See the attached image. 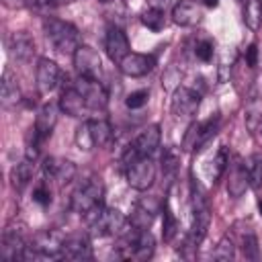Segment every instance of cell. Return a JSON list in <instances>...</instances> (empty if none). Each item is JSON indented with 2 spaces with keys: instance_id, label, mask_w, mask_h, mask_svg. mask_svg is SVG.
<instances>
[{
  "instance_id": "45",
  "label": "cell",
  "mask_w": 262,
  "mask_h": 262,
  "mask_svg": "<svg viewBox=\"0 0 262 262\" xmlns=\"http://www.w3.org/2000/svg\"><path fill=\"white\" fill-rule=\"evenodd\" d=\"M100 2H108V0H100Z\"/></svg>"
},
{
  "instance_id": "44",
  "label": "cell",
  "mask_w": 262,
  "mask_h": 262,
  "mask_svg": "<svg viewBox=\"0 0 262 262\" xmlns=\"http://www.w3.org/2000/svg\"><path fill=\"white\" fill-rule=\"evenodd\" d=\"M258 209H260V213H262V201H260V203H258Z\"/></svg>"
},
{
  "instance_id": "7",
  "label": "cell",
  "mask_w": 262,
  "mask_h": 262,
  "mask_svg": "<svg viewBox=\"0 0 262 262\" xmlns=\"http://www.w3.org/2000/svg\"><path fill=\"white\" fill-rule=\"evenodd\" d=\"M125 178L131 188L147 190L156 180V164L151 156H141L125 162Z\"/></svg>"
},
{
  "instance_id": "26",
  "label": "cell",
  "mask_w": 262,
  "mask_h": 262,
  "mask_svg": "<svg viewBox=\"0 0 262 262\" xmlns=\"http://www.w3.org/2000/svg\"><path fill=\"white\" fill-rule=\"evenodd\" d=\"M246 127L250 129L252 135L262 133V96L256 92H252L246 106Z\"/></svg>"
},
{
  "instance_id": "17",
  "label": "cell",
  "mask_w": 262,
  "mask_h": 262,
  "mask_svg": "<svg viewBox=\"0 0 262 262\" xmlns=\"http://www.w3.org/2000/svg\"><path fill=\"white\" fill-rule=\"evenodd\" d=\"M61 258L66 260H90L92 258V244L86 233H72L63 237Z\"/></svg>"
},
{
  "instance_id": "38",
  "label": "cell",
  "mask_w": 262,
  "mask_h": 262,
  "mask_svg": "<svg viewBox=\"0 0 262 262\" xmlns=\"http://www.w3.org/2000/svg\"><path fill=\"white\" fill-rule=\"evenodd\" d=\"M194 55L201 59V61H209L213 57V41L211 39H203L194 45Z\"/></svg>"
},
{
  "instance_id": "1",
  "label": "cell",
  "mask_w": 262,
  "mask_h": 262,
  "mask_svg": "<svg viewBox=\"0 0 262 262\" xmlns=\"http://www.w3.org/2000/svg\"><path fill=\"white\" fill-rule=\"evenodd\" d=\"M190 203H192V225L188 229L184 246L194 250L205 239L207 229H209V221H211V207H209L207 194L194 178H190Z\"/></svg>"
},
{
  "instance_id": "19",
  "label": "cell",
  "mask_w": 262,
  "mask_h": 262,
  "mask_svg": "<svg viewBox=\"0 0 262 262\" xmlns=\"http://www.w3.org/2000/svg\"><path fill=\"white\" fill-rule=\"evenodd\" d=\"M104 49H106L108 59L115 61V63H119V61L131 51V45H129L127 35H125L121 29L111 27L108 33H106V37H104Z\"/></svg>"
},
{
  "instance_id": "30",
  "label": "cell",
  "mask_w": 262,
  "mask_h": 262,
  "mask_svg": "<svg viewBox=\"0 0 262 262\" xmlns=\"http://www.w3.org/2000/svg\"><path fill=\"white\" fill-rule=\"evenodd\" d=\"M239 246H242V252L248 260H258L260 258V250H258V237L252 229H246L242 235H239Z\"/></svg>"
},
{
  "instance_id": "41",
  "label": "cell",
  "mask_w": 262,
  "mask_h": 262,
  "mask_svg": "<svg viewBox=\"0 0 262 262\" xmlns=\"http://www.w3.org/2000/svg\"><path fill=\"white\" fill-rule=\"evenodd\" d=\"M246 63H248V68H256L258 66V45L256 43H252L246 49Z\"/></svg>"
},
{
  "instance_id": "11",
  "label": "cell",
  "mask_w": 262,
  "mask_h": 262,
  "mask_svg": "<svg viewBox=\"0 0 262 262\" xmlns=\"http://www.w3.org/2000/svg\"><path fill=\"white\" fill-rule=\"evenodd\" d=\"M160 139H162V133H160V125H149L147 129H143L135 139L133 143L127 147L125 156H123V164L133 160V158H141V156H151L158 147H160Z\"/></svg>"
},
{
  "instance_id": "31",
  "label": "cell",
  "mask_w": 262,
  "mask_h": 262,
  "mask_svg": "<svg viewBox=\"0 0 262 262\" xmlns=\"http://www.w3.org/2000/svg\"><path fill=\"white\" fill-rule=\"evenodd\" d=\"M141 23H143L149 31H154V33L162 31V29H164V25H166L164 10H162V8H151V6H149V8L141 14Z\"/></svg>"
},
{
  "instance_id": "6",
  "label": "cell",
  "mask_w": 262,
  "mask_h": 262,
  "mask_svg": "<svg viewBox=\"0 0 262 262\" xmlns=\"http://www.w3.org/2000/svg\"><path fill=\"white\" fill-rule=\"evenodd\" d=\"M156 250V239L145 227H137L131 231V235H125L123 246L117 248V258L123 260H147L154 256Z\"/></svg>"
},
{
  "instance_id": "4",
  "label": "cell",
  "mask_w": 262,
  "mask_h": 262,
  "mask_svg": "<svg viewBox=\"0 0 262 262\" xmlns=\"http://www.w3.org/2000/svg\"><path fill=\"white\" fill-rule=\"evenodd\" d=\"M29 235H27V225L25 223H10L2 231V242H0V260L4 262H16L25 260L27 248H29Z\"/></svg>"
},
{
  "instance_id": "16",
  "label": "cell",
  "mask_w": 262,
  "mask_h": 262,
  "mask_svg": "<svg viewBox=\"0 0 262 262\" xmlns=\"http://www.w3.org/2000/svg\"><path fill=\"white\" fill-rule=\"evenodd\" d=\"M74 86L82 92V96H84V100H86L90 111H102L106 106L108 94H106V90H104V86L100 82L78 76V82H74Z\"/></svg>"
},
{
  "instance_id": "24",
  "label": "cell",
  "mask_w": 262,
  "mask_h": 262,
  "mask_svg": "<svg viewBox=\"0 0 262 262\" xmlns=\"http://www.w3.org/2000/svg\"><path fill=\"white\" fill-rule=\"evenodd\" d=\"M227 170H229V180H227V192L233 196V199H237V196H242L248 188H250V182H248V174H246V166H244V162H235V164H231V168L227 166Z\"/></svg>"
},
{
  "instance_id": "43",
  "label": "cell",
  "mask_w": 262,
  "mask_h": 262,
  "mask_svg": "<svg viewBox=\"0 0 262 262\" xmlns=\"http://www.w3.org/2000/svg\"><path fill=\"white\" fill-rule=\"evenodd\" d=\"M205 4H207V6H217L219 0H205Z\"/></svg>"
},
{
  "instance_id": "37",
  "label": "cell",
  "mask_w": 262,
  "mask_h": 262,
  "mask_svg": "<svg viewBox=\"0 0 262 262\" xmlns=\"http://www.w3.org/2000/svg\"><path fill=\"white\" fill-rule=\"evenodd\" d=\"M76 143H78V147L80 149H92L94 145H92V139H90V133H88V125H86V121L76 129Z\"/></svg>"
},
{
  "instance_id": "9",
  "label": "cell",
  "mask_w": 262,
  "mask_h": 262,
  "mask_svg": "<svg viewBox=\"0 0 262 262\" xmlns=\"http://www.w3.org/2000/svg\"><path fill=\"white\" fill-rule=\"evenodd\" d=\"M63 235L57 231H39L31 237L27 248V258H61Z\"/></svg>"
},
{
  "instance_id": "10",
  "label": "cell",
  "mask_w": 262,
  "mask_h": 262,
  "mask_svg": "<svg viewBox=\"0 0 262 262\" xmlns=\"http://www.w3.org/2000/svg\"><path fill=\"white\" fill-rule=\"evenodd\" d=\"M72 59H74V68H76L80 78H88V80L100 82V78H102V61H100V55L92 47L80 45L74 51Z\"/></svg>"
},
{
  "instance_id": "13",
  "label": "cell",
  "mask_w": 262,
  "mask_h": 262,
  "mask_svg": "<svg viewBox=\"0 0 262 262\" xmlns=\"http://www.w3.org/2000/svg\"><path fill=\"white\" fill-rule=\"evenodd\" d=\"M43 176L47 182H55L59 186L72 182L76 178V166L63 158H45L43 160Z\"/></svg>"
},
{
  "instance_id": "34",
  "label": "cell",
  "mask_w": 262,
  "mask_h": 262,
  "mask_svg": "<svg viewBox=\"0 0 262 262\" xmlns=\"http://www.w3.org/2000/svg\"><path fill=\"white\" fill-rule=\"evenodd\" d=\"M178 162H180V156L176 154V149L174 147H166L164 154H162V170H164V174L172 178L176 174V170H178Z\"/></svg>"
},
{
  "instance_id": "36",
  "label": "cell",
  "mask_w": 262,
  "mask_h": 262,
  "mask_svg": "<svg viewBox=\"0 0 262 262\" xmlns=\"http://www.w3.org/2000/svg\"><path fill=\"white\" fill-rule=\"evenodd\" d=\"M147 98H149L147 90H135L125 98V104H127V108H141L147 102Z\"/></svg>"
},
{
  "instance_id": "3",
  "label": "cell",
  "mask_w": 262,
  "mask_h": 262,
  "mask_svg": "<svg viewBox=\"0 0 262 262\" xmlns=\"http://www.w3.org/2000/svg\"><path fill=\"white\" fill-rule=\"evenodd\" d=\"M43 33H45L47 41L53 45V49L59 51V53L74 55V51L80 47V33L68 20H61V18H55V16H47L43 20Z\"/></svg>"
},
{
  "instance_id": "23",
  "label": "cell",
  "mask_w": 262,
  "mask_h": 262,
  "mask_svg": "<svg viewBox=\"0 0 262 262\" xmlns=\"http://www.w3.org/2000/svg\"><path fill=\"white\" fill-rule=\"evenodd\" d=\"M86 125H88V133H90V139H92L94 147H104L113 141V127L106 119H102V117L88 119Z\"/></svg>"
},
{
  "instance_id": "5",
  "label": "cell",
  "mask_w": 262,
  "mask_h": 262,
  "mask_svg": "<svg viewBox=\"0 0 262 262\" xmlns=\"http://www.w3.org/2000/svg\"><path fill=\"white\" fill-rule=\"evenodd\" d=\"M102 194H104V186H102V180L98 176H90L86 178L70 196V207L80 213V215H86L90 211H94L96 207L102 205Z\"/></svg>"
},
{
  "instance_id": "20",
  "label": "cell",
  "mask_w": 262,
  "mask_h": 262,
  "mask_svg": "<svg viewBox=\"0 0 262 262\" xmlns=\"http://www.w3.org/2000/svg\"><path fill=\"white\" fill-rule=\"evenodd\" d=\"M172 20L180 27H196L203 20V10L192 0H180L172 8Z\"/></svg>"
},
{
  "instance_id": "40",
  "label": "cell",
  "mask_w": 262,
  "mask_h": 262,
  "mask_svg": "<svg viewBox=\"0 0 262 262\" xmlns=\"http://www.w3.org/2000/svg\"><path fill=\"white\" fill-rule=\"evenodd\" d=\"M29 8H35L39 12H49L57 6V0H25Z\"/></svg>"
},
{
  "instance_id": "25",
  "label": "cell",
  "mask_w": 262,
  "mask_h": 262,
  "mask_svg": "<svg viewBox=\"0 0 262 262\" xmlns=\"http://www.w3.org/2000/svg\"><path fill=\"white\" fill-rule=\"evenodd\" d=\"M158 213V203L154 196H147V199H139L135 203V211L131 215V223L135 227H147L154 219V215Z\"/></svg>"
},
{
  "instance_id": "33",
  "label": "cell",
  "mask_w": 262,
  "mask_h": 262,
  "mask_svg": "<svg viewBox=\"0 0 262 262\" xmlns=\"http://www.w3.org/2000/svg\"><path fill=\"white\" fill-rule=\"evenodd\" d=\"M176 231H178V221H176L172 209L166 205L164 207V223H162V237H164V242H172Z\"/></svg>"
},
{
  "instance_id": "35",
  "label": "cell",
  "mask_w": 262,
  "mask_h": 262,
  "mask_svg": "<svg viewBox=\"0 0 262 262\" xmlns=\"http://www.w3.org/2000/svg\"><path fill=\"white\" fill-rule=\"evenodd\" d=\"M227 166H229V151L225 145H221L215 154V160H213V178L219 180L223 176V172L227 170Z\"/></svg>"
},
{
  "instance_id": "29",
  "label": "cell",
  "mask_w": 262,
  "mask_h": 262,
  "mask_svg": "<svg viewBox=\"0 0 262 262\" xmlns=\"http://www.w3.org/2000/svg\"><path fill=\"white\" fill-rule=\"evenodd\" d=\"M244 23L252 31L260 29V25H262V4H260V0H246V4H244Z\"/></svg>"
},
{
  "instance_id": "27",
  "label": "cell",
  "mask_w": 262,
  "mask_h": 262,
  "mask_svg": "<svg viewBox=\"0 0 262 262\" xmlns=\"http://www.w3.org/2000/svg\"><path fill=\"white\" fill-rule=\"evenodd\" d=\"M33 164H35L33 160L25 158L23 162H18L10 170V184H12L14 190H23L31 182V178H33Z\"/></svg>"
},
{
  "instance_id": "22",
  "label": "cell",
  "mask_w": 262,
  "mask_h": 262,
  "mask_svg": "<svg viewBox=\"0 0 262 262\" xmlns=\"http://www.w3.org/2000/svg\"><path fill=\"white\" fill-rule=\"evenodd\" d=\"M59 108L66 115H70V117H82L86 111H90L88 104H86V100H84V96H82V92L74 84L68 86L61 92V96H59Z\"/></svg>"
},
{
  "instance_id": "15",
  "label": "cell",
  "mask_w": 262,
  "mask_h": 262,
  "mask_svg": "<svg viewBox=\"0 0 262 262\" xmlns=\"http://www.w3.org/2000/svg\"><path fill=\"white\" fill-rule=\"evenodd\" d=\"M119 70L129 76V78H141L145 74H149L156 66V57L149 53H137V51H129L119 63Z\"/></svg>"
},
{
  "instance_id": "42",
  "label": "cell",
  "mask_w": 262,
  "mask_h": 262,
  "mask_svg": "<svg viewBox=\"0 0 262 262\" xmlns=\"http://www.w3.org/2000/svg\"><path fill=\"white\" fill-rule=\"evenodd\" d=\"M166 2H168V0H149V6H151V8H164Z\"/></svg>"
},
{
  "instance_id": "12",
  "label": "cell",
  "mask_w": 262,
  "mask_h": 262,
  "mask_svg": "<svg viewBox=\"0 0 262 262\" xmlns=\"http://www.w3.org/2000/svg\"><path fill=\"white\" fill-rule=\"evenodd\" d=\"M201 106V94L188 86H178L172 94V113L178 119H192Z\"/></svg>"
},
{
  "instance_id": "46",
  "label": "cell",
  "mask_w": 262,
  "mask_h": 262,
  "mask_svg": "<svg viewBox=\"0 0 262 262\" xmlns=\"http://www.w3.org/2000/svg\"><path fill=\"white\" fill-rule=\"evenodd\" d=\"M260 4H262V0H260Z\"/></svg>"
},
{
  "instance_id": "2",
  "label": "cell",
  "mask_w": 262,
  "mask_h": 262,
  "mask_svg": "<svg viewBox=\"0 0 262 262\" xmlns=\"http://www.w3.org/2000/svg\"><path fill=\"white\" fill-rule=\"evenodd\" d=\"M90 227L92 235L98 237H108V235H123L127 231V217L119 211V209H111V207H96L94 211L84 215Z\"/></svg>"
},
{
  "instance_id": "28",
  "label": "cell",
  "mask_w": 262,
  "mask_h": 262,
  "mask_svg": "<svg viewBox=\"0 0 262 262\" xmlns=\"http://www.w3.org/2000/svg\"><path fill=\"white\" fill-rule=\"evenodd\" d=\"M244 166H246L250 188H260L262 186V154H252L244 162Z\"/></svg>"
},
{
  "instance_id": "32",
  "label": "cell",
  "mask_w": 262,
  "mask_h": 262,
  "mask_svg": "<svg viewBox=\"0 0 262 262\" xmlns=\"http://www.w3.org/2000/svg\"><path fill=\"white\" fill-rule=\"evenodd\" d=\"M213 258L215 260H221V262H227V260H233L235 258V244L229 235H223L213 252Z\"/></svg>"
},
{
  "instance_id": "39",
  "label": "cell",
  "mask_w": 262,
  "mask_h": 262,
  "mask_svg": "<svg viewBox=\"0 0 262 262\" xmlns=\"http://www.w3.org/2000/svg\"><path fill=\"white\" fill-rule=\"evenodd\" d=\"M33 201L39 203V205H49L51 203V190L47 184H39L33 192Z\"/></svg>"
},
{
  "instance_id": "18",
  "label": "cell",
  "mask_w": 262,
  "mask_h": 262,
  "mask_svg": "<svg viewBox=\"0 0 262 262\" xmlns=\"http://www.w3.org/2000/svg\"><path fill=\"white\" fill-rule=\"evenodd\" d=\"M8 55L16 61H31L35 55V39L27 31H14L8 37Z\"/></svg>"
},
{
  "instance_id": "14",
  "label": "cell",
  "mask_w": 262,
  "mask_h": 262,
  "mask_svg": "<svg viewBox=\"0 0 262 262\" xmlns=\"http://www.w3.org/2000/svg\"><path fill=\"white\" fill-rule=\"evenodd\" d=\"M61 76H63V74H61L59 66H57L53 59H49V57H41V59L37 61L35 78H37V88H39L41 94H49V92H53V90L59 86Z\"/></svg>"
},
{
  "instance_id": "8",
  "label": "cell",
  "mask_w": 262,
  "mask_h": 262,
  "mask_svg": "<svg viewBox=\"0 0 262 262\" xmlns=\"http://www.w3.org/2000/svg\"><path fill=\"white\" fill-rule=\"evenodd\" d=\"M217 131H219V117H209L205 121H192L182 137V149L184 151L203 149V145H207L215 137Z\"/></svg>"
},
{
  "instance_id": "21",
  "label": "cell",
  "mask_w": 262,
  "mask_h": 262,
  "mask_svg": "<svg viewBox=\"0 0 262 262\" xmlns=\"http://www.w3.org/2000/svg\"><path fill=\"white\" fill-rule=\"evenodd\" d=\"M23 92H20V84L16 74L10 68H4L2 72V82H0V102L2 106H14L16 102H20Z\"/></svg>"
}]
</instances>
